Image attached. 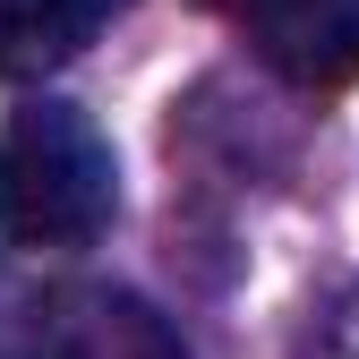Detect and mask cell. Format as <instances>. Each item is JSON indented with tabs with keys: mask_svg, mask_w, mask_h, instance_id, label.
<instances>
[{
	"mask_svg": "<svg viewBox=\"0 0 359 359\" xmlns=\"http://www.w3.org/2000/svg\"><path fill=\"white\" fill-rule=\"evenodd\" d=\"M120 214L111 137L60 95H26L0 120V248L18 257H77Z\"/></svg>",
	"mask_w": 359,
	"mask_h": 359,
	"instance_id": "cell-1",
	"label": "cell"
},
{
	"mask_svg": "<svg viewBox=\"0 0 359 359\" xmlns=\"http://www.w3.org/2000/svg\"><path fill=\"white\" fill-rule=\"evenodd\" d=\"M0 359H189V342L120 283H43L0 317Z\"/></svg>",
	"mask_w": 359,
	"mask_h": 359,
	"instance_id": "cell-2",
	"label": "cell"
},
{
	"mask_svg": "<svg viewBox=\"0 0 359 359\" xmlns=\"http://www.w3.org/2000/svg\"><path fill=\"white\" fill-rule=\"evenodd\" d=\"M257 60L299 95H334L359 77V0H248L240 9Z\"/></svg>",
	"mask_w": 359,
	"mask_h": 359,
	"instance_id": "cell-3",
	"label": "cell"
},
{
	"mask_svg": "<svg viewBox=\"0 0 359 359\" xmlns=\"http://www.w3.org/2000/svg\"><path fill=\"white\" fill-rule=\"evenodd\" d=\"M111 0H0V77L9 86H43L60 77L86 43H95Z\"/></svg>",
	"mask_w": 359,
	"mask_h": 359,
	"instance_id": "cell-4",
	"label": "cell"
},
{
	"mask_svg": "<svg viewBox=\"0 0 359 359\" xmlns=\"http://www.w3.org/2000/svg\"><path fill=\"white\" fill-rule=\"evenodd\" d=\"M291 359H359V283L308 308V325H299Z\"/></svg>",
	"mask_w": 359,
	"mask_h": 359,
	"instance_id": "cell-5",
	"label": "cell"
},
{
	"mask_svg": "<svg viewBox=\"0 0 359 359\" xmlns=\"http://www.w3.org/2000/svg\"><path fill=\"white\" fill-rule=\"evenodd\" d=\"M205 9H231V18H240V9H248V0H205Z\"/></svg>",
	"mask_w": 359,
	"mask_h": 359,
	"instance_id": "cell-6",
	"label": "cell"
}]
</instances>
